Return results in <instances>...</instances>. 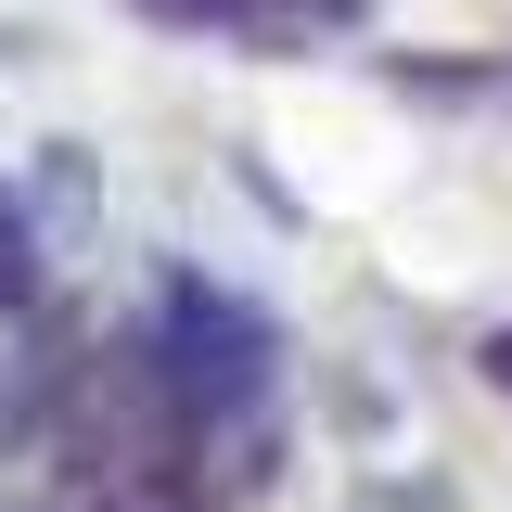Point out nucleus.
Instances as JSON below:
<instances>
[{
	"mask_svg": "<svg viewBox=\"0 0 512 512\" xmlns=\"http://www.w3.org/2000/svg\"><path fill=\"white\" fill-rule=\"evenodd\" d=\"M167 384H180V410H231V397H256V372H269V320L231 308V295H205V282H167Z\"/></svg>",
	"mask_w": 512,
	"mask_h": 512,
	"instance_id": "f257e3e1",
	"label": "nucleus"
},
{
	"mask_svg": "<svg viewBox=\"0 0 512 512\" xmlns=\"http://www.w3.org/2000/svg\"><path fill=\"white\" fill-rule=\"evenodd\" d=\"M39 295V231H26V205L0 192V308H26Z\"/></svg>",
	"mask_w": 512,
	"mask_h": 512,
	"instance_id": "f03ea898",
	"label": "nucleus"
},
{
	"mask_svg": "<svg viewBox=\"0 0 512 512\" xmlns=\"http://www.w3.org/2000/svg\"><path fill=\"white\" fill-rule=\"evenodd\" d=\"M487 372H500V384H512V333H487Z\"/></svg>",
	"mask_w": 512,
	"mask_h": 512,
	"instance_id": "7ed1b4c3",
	"label": "nucleus"
}]
</instances>
